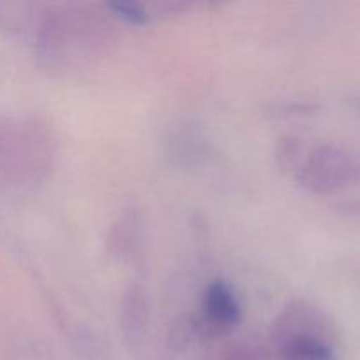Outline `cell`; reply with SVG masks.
<instances>
[{"mask_svg": "<svg viewBox=\"0 0 360 360\" xmlns=\"http://www.w3.org/2000/svg\"><path fill=\"white\" fill-rule=\"evenodd\" d=\"M120 319H122V330L127 336H143L148 327V304L143 288L132 285L123 292Z\"/></svg>", "mask_w": 360, "mask_h": 360, "instance_id": "4", "label": "cell"}, {"mask_svg": "<svg viewBox=\"0 0 360 360\" xmlns=\"http://www.w3.org/2000/svg\"><path fill=\"white\" fill-rule=\"evenodd\" d=\"M274 340L283 360H336L334 348L323 338L322 316L308 306L292 304L274 327Z\"/></svg>", "mask_w": 360, "mask_h": 360, "instance_id": "1", "label": "cell"}, {"mask_svg": "<svg viewBox=\"0 0 360 360\" xmlns=\"http://www.w3.org/2000/svg\"><path fill=\"white\" fill-rule=\"evenodd\" d=\"M109 11L115 13L120 20L127 21L130 25H144L148 21V13L139 6V4H129V2H115L108 4Z\"/></svg>", "mask_w": 360, "mask_h": 360, "instance_id": "7", "label": "cell"}, {"mask_svg": "<svg viewBox=\"0 0 360 360\" xmlns=\"http://www.w3.org/2000/svg\"><path fill=\"white\" fill-rule=\"evenodd\" d=\"M360 178V164L348 151L338 146H319L302 160L297 179L304 188L329 193L345 188Z\"/></svg>", "mask_w": 360, "mask_h": 360, "instance_id": "2", "label": "cell"}, {"mask_svg": "<svg viewBox=\"0 0 360 360\" xmlns=\"http://www.w3.org/2000/svg\"><path fill=\"white\" fill-rule=\"evenodd\" d=\"M347 210H348V211H352V213H355V214H360V200H357V202L348 204Z\"/></svg>", "mask_w": 360, "mask_h": 360, "instance_id": "8", "label": "cell"}, {"mask_svg": "<svg viewBox=\"0 0 360 360\" xmlns=\"http://www.w3.org/2000/svg\"><path fill=\"white\" fill-rule=\"evenodd\" d=\"M136 225H137V217L134 211L127 210L118 220L112 225V231L109 234V252L116 259L127 260V257L130 255L134 248V243H136Z\"/></svg>", "mask_w": 360, "mask_h": 360, "instance_id": "5", "label": "cell"}, {"mask_svg": "<svg viewBox=\"0 0 360 360\" xmlns=\"http://www.w3.org/2000/svg\"><path fill=\"white\" fill-rule=\"evenodd\" d=\"M302 151H304V144L299 137L288 136L278 141L276 146V160L280 167L285 171H292V169L299 167L302 164Z\"/></svg>", "mask_w": 360, "mask_h": 360, "instance_id": "6", "label": "cell"}, {"mask_svg": "<svg viewBox=\"0 0 360 360\" xmlns=\"http://www.w3.org/2000/svg\"><path fill=\"white\" fill-rule=\"evenodd\" d=\"M204 315L218 330H231L241 320V306L238 297L225 281L217 280L207 285L204 294Z\"/></svg>", "mask_w": 360, "mask_h": 360, "instance_id": "3", "label": "cell"}]
</instances>
